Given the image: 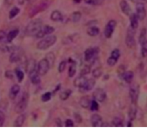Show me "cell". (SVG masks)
Listing matches in <instances>:
<instances>
[{
    "instance_id": "obj_30",
    "label": "cell",
    "mask_w": 147,
    "mask_h": 134,
    "mask_svg": "<svg viewBox=\"0 0 147 134\" xmlns=\"http://www.w3.org/2000/svg\"><path fill=\"white\" fill-rule=\"evenodd\" d=\"M25 69H26V72L28 73L30 72L32 70L36 69V63H35V61L33 60V59H30L29 61H27Z\"/></svg>"
},
{
    "instance_id": "obj_16",
    "label": "cell",
    "mask_w": 147,
    "mask_h": 134,
    "mask_svg": "<svg viewBox=\"0 0 147 134\" xmlns=\"http://www.w3.org/2000/svg\"><path fill=\"white\" fill-rule=\"evenodd\" d=\"M120 7H121L123 13L124 15H127V16L129 17L133 13L132 9H131V7H130L129 4L125 0H121V2H120Z\"/></svg>"
},
{
    "instance_id": "obj_39",
    "label": "cell",
    "mask_w": 147,
    "mask_h": 134,
    "mask_svg": "<svg viewBox=\"0 0 147 134\" xmlns=\"http://www.w3.org/2000/svg\"><path fill=\"white\" fill-rule=\"evenodd\" d=\"M84 2L87 5L99 6V5H102L103 0H84Z\"/></svg>"
},
{
    "instance_id": "obj_15",
    "label": "cell",
    "mask_w": 147,
    "mask_h": 134,
    "mask_svg": "<svg viewBox=\"0 0 147 134\" xmlns=\"http://www.w3.org/2000/svg\"><path fill=\"white\" fill-rule=\"evenodd\" d=\"M49 3L47 2H43V3H41L40 5H39L38 6L35 7L34 9H32L30 12V18H32L35 15H36L37 14L40 13V12H43L45 9H47V7H49Z\"/></svg>"
},
{
    "instance_id": "obj_55",
    "label": "cell",
    "mask_w": 147,
    "mask_h": 134,
    "mask_svg": "<svg viewBox=\"0 0 147 134\" xmlns=\"http://www.w3.org/2000/svg\"><path fill=\"white\" fill-rule=\"evenodd\" d=\"M18 2H19V4H20V5H22V4L25 2V1H26V0H18Z\"/></svg>"
},
{
    "instance_id": "obj_20",
    "label": "cell",
    "mask_w": 147,
    "mask_h": 134,
    "mask_svg": "<svg viewBox=\"0 0 147 134\" xmlns=\"http://www.w3.org/2000/svg\"><path fill=\"white\" fill-rule=\"evenodd\" d=\"M68 61H69V63H71L69 68V71H68V75L70 78H72L77 72V63L74 61H72L71 59H69Z\"/></svg>"
},
{
    "instance_id": "obj_8",
    "label": "cell",
    "mask_w": 147,
    "mask_h": 134,
    "mask_svg": "<svg viewBox=\"0 0 147 134\" xmlns=\"http://www.w3.org/2000/svg\"><path fill=\"white\" fill-rule=\"evenodd\" d=\"M100 52V49L97 47H92L89 48L84 52V59L86 61L89 62L91 60H92L95 56L98 55Z\"/></svg>"
},
{
    "instance_id": "obj_34",
    "label": "cell",
    "mask_w": 147,
    "mask_h": 134,
    "mask_svg": "<svg viewBox=\"0 0 147 134\" xmlns=\"http://www.w3.org/2000/svg\"><path fill=\"white\" fill-rule=\"evenodd\" d=\"M102 75V69L100 66L96 67L95 69L92 70V76L94 78L99 79Z\"/></svg>"
},
{
    "instance_id": "obj_54",
    "label": "cell",
    "mask_w": 147,
    "mask_h": 134,
    "mask_svg": "<svg viewBox=\"0 0 147 134\" xmlns=\"http://www.w3.org/2000/svg\"><path fill=\"white\" fill-rule=\"evenodd\" d=\"M14 0H5V2L7 5H12Z\"/></svg>"
},
{
    "instance_id": "obj_52",
    "label": "cell",
    "mask_w": 147,
    "mask_h": 134,
    "mask_svg": "<svg viewBox=\"0 0 147 134\" xmlns=\"http://www.w3.org/2000/svg\"><path fill=\"white\" fill-rule=\"evenodd\" d=\"M56 125H57L58 126H62V121H61L59 118H56Z\"/></svg>"
},
{
    "instance_id": "obj_31",
    "label": "cell",
    "mask_w": 147,
    "mask_h": 134,
    "mask_svg": "<svg viewBox=\"0 0 147 134\" xmlns=\"http://www.w3.org/2000/svg\"><path fill=\"white\" fill-rule=\"evenodd\" d=\"M25 121V115L24 114L21 113L18 118L15 119V122H14V126L15 127H21L23 125Z\"/></svg>"
},
{
    "instance_id": "obj_32",
    "label": "cell",
    "mask_w": 147,
    "mask_h": 134,
    "mask_svg": "<svg viewBox=\"0 0 147 134\" xmlns=\"http://www.w3.org/2000/svg\"><path fill=\"white\" fill-rule=\"evenodd\" d=\"M82 18V13L80 12H74L70 15V18H69V20L71 21L72 22H78L79 21L81 20Z\"/></svg>"
},
{
    "instance_id": "obj_1",
    "label": "cell",
    "mask_w": 147,
    "mask_h": 134,
    "mask_svg": "<svg viewBox=\"0 0 147 134\" xmlns=\"http://www.w3.org/2000/svg\"><path fill=\"white\" fill-rule=\"evenodd\" d=\"M43 27V21L40 19H35L30 21L25 28V34L29 37H36L37 34Z\"/></svg>"
},
{
    "instance_id": "obj_44",
    "label": "cell",
    "mask_w": 147,
    "mask_h": 134,
    "mask_svg": "<svg viewBox=\"0 0 147 134\" xmlns=\"http://www.w3.org/2000/svg\"><path fill=\"white\" fill-rule=\"evenodd\" d=\"M110 56L118 61V59H120V56H121V51H120L119 49H114V50L111 52Z\"/></svg>"
},
{
    "instance_id": "obj_13",
    "label": "cell",
    "mask_w": 147,
    "mask_h": 134,
    "mask_svg": "<svg viewBox=\"0 0 147 134\" xmlns=\"http://www.w3.org/2000/svg\"><path fill=\"white\" fill-rule=\"evenodd\" d=\"M139 95V87L138 85H134L131 87L129 91V96L131 102L133 104H136Z\"/></svg>"
},
{
    "instance_id": "obj_35",
    "label": "cell",
    "mask_w": 147,
    "mask_h": 134,
    "mask_svg": "<svg viewBox=\"0 0 147 134\" xmlns=\"http://www.w3.org/2000/svg\"><path fill=\"white\" fill-rule=\"evenodd\" d=\"M146 28H143L141 31V33L139 35V37H138V42H139L140 44L144 43V41L146 40Z\"/></svg>"
},
{
    "instance_id": "obj_56",
    "label": "cell",
    "mask_w": 147,
    "mask_h": 134,
    "mask_svg": "<svg viewBox=\"0 0 147 134\" xmlns=\"http://www.w3.org/2000/svg\"><path fill=\"white\" fill-rule=\"evenodd\" d=\"M128 127H131V126H133L132 121H128Z\"/></svg>"
},
{
    "instance_id": "obj_38",
    "label": "cell",
    "mask_w": 147,
    "mask_h": 134,
    "mask_svg": "<svg viewBox=\"0 0 147 134\" xmlns=\"http://www.w3.org/2000/svg\"><path fill=\"white\" fill-rule=\"evenodd\" d=\"M112 124L113 126L122 127L123 126V120L121 118L116 117V118H113V120L112 121Z\"/></svg>"
},
{
    "instance_id": "obj_48",
    "label": "cell",
    "mask_w": 147,
    "mask_h": 134,
    "mask_svg": "<svg viewBox=\"0 0 147 134\" xmlns=\"http://www.w3.org/2000/svg\"><path fill=\"white\" fill-rule=\"evenodd\" d=\"M74 120H75V121L77 123H81L82 122V116L80 114L75 113L74 115Z\"/></svg>"
},
{
    "instance_id": "obj_41",
    "label": "cell",
    "mask_w": 147,
    "mask_h": 134,
    "mask_svg": "<svg viewBox=\"0 0 147 134\" xmlns=\"http://www.w3.org/2000/svg\"><path fill=\"white\" fill-rule=\"evenodd\" d=\"M51 96H52V93L50 92H45L44 94H42L41 96L42 102H49V100L51 99Z\"/></svg>"
},
{
    "instance_id": "obj_3",
    "label": "cell",
    "mask_w": 147,
    "mask_h": 134,
    "mask_svg": "<svg viewBox=\"0 0 147 134\" xmlns=\"http://www.w3.org/2000/svg\"><path fill=\"white\" fill-rule=\"evenodd\" d=\"M29 100V94L27 92H24L21 96L20 99L19 100L17 105H15V111L18 114H21L25 110L28 104Z\"/></svg>"
},
{
    "instance_id": "obj_18",
    "label": "cell",
    "mask_w": 147,
    "mask_h": 134,
    "mask_svg": "<svg viewBox=\"0 0 147 134\" xmlns=\"http://www.w3.org/2000/svg\"><path fill=\"white\" fill-rule=\"evenodd\" d=\"M80 38V36H79L78 33H74V34L69 35L67 37L64 38L62 41L63 45H70L73 43H75L77 40Z\"/></svg>"
},
{
    "instance_id": "obj_17",
    "label": "cell",
    "mask_w": 147,
    "mask_h": 134,
    "mask_svg": "<svg viewBox=\"0 0 147 134\" xmlns=\"http://www.w3.org/2000/svg\"><path fill=\"white\" fill-rule=\"evenodd\" d=\"M90 122L94 127L103 126L102 118L98 114H93L90 118Z\"/></svg>"
},
{
    "instance_id": "obj_45",
    "label": "cell",
    "mask_w": 147,
    "mask_h": 134,
    "mask_svg": "<svg viewBox=\"0 0 147 134\" xmlns=\"http://www.w3.org/2000/svg\"><path fill=\"white\" fill-rule=\"evenodd\" d=\"M117 62H118V60L115 59H114V58L112 57L111 56H110L107 60V65H109L110 66H114L115 64H116Z\"/></svg>"
},
{
    "instance_id": "obj_57",
    "label": "cell",
    "mask_w": 147,
    "mask_h": 134,
    "mask_svg": "<svg viewBox=\"0 0 147 134\" xmlns=\"http://www.w3.org/2000/svg\"><path fill=\"white\" fill-rule=\"evenodd\" d=\"M81 1H82V0H74V2H75L76 4L80 3V2H81Z\"/></svg>"
},
{
    "instance_id": "obj_53",
    "label": "cell",
    "mask_w": 147,
    "mask_h": 134,
    "mask_svg": "<svg viewBox=\"0 0 147 134\" xmlns=\"http://www.w3.org/2000/svg\"><path fill=\"white\" fill-rule=\"evenodd\" d=\"M60 87H61L60 84H58V85H57V87H56V89H55V90H53V94H55V93H56V92H57L58 90H59V89H60Z\"/></svg>"
},
{
    "instance_id": "obj_21",
    "label": "cell",
    "mask_w": 147,
    "mask_h": 134,
    "mask_svg": "<svg viewBox=\"0 0 147 134\" xmlns=\"http://www.w3.org/2000/svg\"><path fill=\"white\" fill-rule=\"evenodd\" d=\"M51 20L53 22H62L63 21V16L59 10H54L51 14Z\"/></svg>"
},
{
    "instance_id": "obj_10",
    "label": "cell",
    "mask_w": 147,
    "mask_h": 134,
    "mask_svg": "<svg viewBox=\"0 0 147 134\" xmlns=\"http://www.w3.org/2000/svg\"><path fill=\"white\" fill-rule=\"evenodd\" d=\"M92 97L94 100H95L98 102H103L105 100L107 95L103 89L97 88L93 92Z\"/></svg>"
},
{
    "instance_id": "obj_11",
    "label": "cell",
    "mask_w": 147,
    "mask_h": 134,
    "mask_svg": "<svg viewBox=\"0 0 147 134\" xmlns=\"http://www.w3.org/2000/svg\"><path fill=\"white\" fill-rule=\"evenodd\" d=\"M55 29L53 27L50 26V25H44L41 28L39 32L37 34L36 38H43L45 36L51 35L54 32Z\"/></svg>"
},
{
    "instance_id": "obj_27",
    "label": "cell",
    "mask_w": 147,
    "mask_h": 134,
    "mask_svg": "<svg viewBox=\"0 0 147 134\" xmlns=\"http://www.w3.org/2000/svg\"><path fill=\"white\" fill-rule=\"evenodd\" d=\"M136 104H133L130 108L129 111H128V118H129V121H134L136 118L137 114V108H136Z\"/></svg>"
},
{
    "instance_id": "obj_28",
    "label": "cell",
    "mask_w": 147,
    "mask_h": 134,
    "mask_svg": "<svg viewBox=\"0 0 147 134\" xmlns=\"http://www.w3.org/2000/svg\"><path fill=\"white\" fill-rule=\"evenodd\" d=\"M100 32V28L96 26H90L87 30V35L91 37H95V36H98Z\"/></svg>"
},
{
    "instance_id": "obj_19",
    "label": "cell",
    "mask_w": 147,
    "mask_h": 134,
    "mask_svg": "<svg viewBox=\"0 0 147 134\" xmlns=\"http://www.w3.org/2000/svg\"><path fill=\"white\" fill-rule=\"evenodd\" d=\"M20 91V87L18 84H15L11 87L9 92V97L11 100H15Z\"/></svg>"
},
{
    "instance_id": "obj_29",
    "label": "cell",
    "mask_w": 147,
    "mask_h": 134,
    "mask_svg": "<svg viewBox=\"0 0 147 134\" xmlns=\"http://www.w3.org/2000/svg\"><path fill=\"white\" fill-rule=\"evenodd\" d=\"M87 78L85 77V76L80 75V77H77V78L74 79V84L76 87H81L82 86L84 85V84L85 83V81H87Z\"/></svg>"
},
{
    "instance_id": "obj_46",
    "label": "cell",
    "mask_w": 147,
    "mask_h": 134,
    "mask_svg": "<svg viewBox=\"0 0 147 134\" xmlns=\"http://www.w3.org/2000/svg\"><path fill=\"white\" fill-rule=\"evenodd\" d=\"M66 63H66V61H61V63H59V68H58L59 73L63 72V71H64L65 69H66Z\"/></svg>"
},
{
    "instance_id": "obj_24",
    "label": "cell",
    "mask_w": 147,
    "mask_h": 134,
    "mask_svg": "<svg viewBox=\"0 0 147 134\" xmlns=\"http://www.w3.org/2000/svg\"><path fill=\"white\" fill-rule=\"evenodd\" d=\"M130 18V27L133 28V29L136 30L138 27V20H139L137 18L136 13H132L129 16Z\"/></svg>"
},
{
    "instance_id": "obj_22",
    "label": "cell",
    "mask_w": 147,
    "mask_h": 134,
    "mask_svg": "<svg viewBox=\"0 0 147 134\" xmlns=\"http://www.w3.org/2000/svg\"><path fill=\"white\" fill-rule=\"evenodd\" d=\"M134 74L132 71H125L121 76V78L127 83V84H131L134 79Z\"/></svg>"
},
{
    "instance_id": "obj_43",
    "label": "cell",
    "mask_w": 147,
    "mask_h": 134,
    "mask_svg": "<svg viewBox=\"0 0 147 134\" xmlns=\"http://www.w3.org/2000/svg\"><path fill=\"white\" fill-rule=\"evenodd\" d=\"M90 72H91V66H88V65H85V66H84V68L82 69L81 74H80V75L85 76L87 75V74H90Z\"/></svg>"
},
{
    "instance_id": "obj_14",
    "label": "cell",
    "mask_w": 147,
    "mask_h": 134,
    "mask_svg": "<svg viewBox=\"0 0 147 134\" xmlns=\"http://www.w3.org/2000/svg\"><path fill=\"white\" fill-rule=\"evenodd\" d=\"M29 74V78L30 80L31 83L32 84H35V85H38L40 83V74L38 73L37 69H34L32 71H31L30 72L28 73Z\"/></svg>"
},
{
    "instance_id": "obj_33",
    "label": "cell",
    "mask_w": 147,
    "mask_h": 134,
    "mask_svg": "<svg viewBox=\"0 0 147 134\" xmlns=\"http://www.w3.org/2000/svg\"><path fill=\"white\" fill-rule=\"evenodd\" d=\"M71 90H69H69H63V91L61 92L60 94H59V97H60L61 100L65 101V100H68V99L69 98V97L71 96Z\"/></svg>"
},
{
    "instance_id": "obj_5",
    "label": "cell",
    "mask_w": 147,
    "mask_h": 134,
    "mask_svg": "<svg viewBox=\"0 0 147 134\" xmlns=\"http://www.w3.org/2000/svg\"><path fill=\"white\" fill-rule=\"evenodd\" d=\"M117 22L115 20H110L107 25L105 27L104 30V36L106 38H110L112 37L113 33L115 31V28H116Z\"/></svg>"
},
{
    "instance_id": "obj_25",
    "label": "cell",
    "mask_w": 147,
    "mask_h": 134,
    "mask_svg": "<svg viewBox=\"0 0 147 134\" xmlns=\"http://www.w3.org/2000/svg\"><path fill=\"white\" fill-rule=\"evenodd\" d=\"M18 34H19V29H14L9 31L7 34V40L8 43H12L14 39L18 36Z\"/></svg>"
},
{
    "instance_id": "obj_51",
    "label": "cell",
    "mask_w": 147,
    "mask_h": 134,
    "mask_svg": "<svg viewBox=\"0 0 147 134\" xmlns=\"http://www.w3.org/2000/svg\"><path fill=\"white\" fill-rule=\"evenodd\" d=\"M131 2H134V3H139V2H141V3H147V0H130Z\"/></svg>"
},
{
    "instance_id": "obj_47",
    "label": "cell",
    "mask_w": 147,
    "mask_h": 134,
    "mask_svg": "<svg viewBox=\"0 0 147 134\" xmlns=\"http://www.w3.org/2000/svg\"><path fill=\"white\" fill-rule=\"evenodd\" d=\"M5 122V115L2 111L0 110V127L3 126Z\"/></svg>"
},
{
    "instance_id": "obj_2",
    "label": "cell",
    "mask_w": 147,
    "mask_h": 134,
    "mask_svg": "<svg viewBox=\"0 0 147 134\" xmlns=\"http://www.w3.org/2000/svg\"><path fill=\"white\" fill-rule=\"evenodd\" d=\"M57 40V37L54 35H50L46 37L43 38L38 43H37V48L40 51L47 50L50 47L53 46Z\"/></svg>"
},
{
    "instance_id": "obj_6",
    "label": "cell",
    "mask_w": 147,
    "mask_h": 134,
    "mask_svg": "<svg viewBox=\"0 0 147 134\" xmlns=\"http://www.w3.org/2000/svg\"><path fill=\"white\" fill-rule=\"evenodd\" d=\"M50 69L51 68L50 66H49V63H48V61H46V59H45V58L41 59V60L39 61L38 64V66H37L36 67L37 71H38V73L40 74V77H41V76L46 75Z\"/></svg>"
},
{
    "instance_id": "obj_7",
    "label": "cell",
    "mask_w": 147,
    "mask_h": 134,
    "mask_svg": "<svg viewBox=\"0 0 147 134\" xmlns=\"http://www.w3.org/2000/svg\"><path fill=\"white\" fill-rule=\"evenodd\" d=\"M23 56L22 53V50H21L19 48H12L11 50L10 57H9V61L12 63H16L19 62L20 61L22 60V58Z\"/></svg>"
},
{
    "instance_id": "obj_49",
    "label": "cell",
    "mask_w": 147,
    "mask_h": 134,
    "mask_svg": "<svg viewBox=\"0 0 147 134\" xmlns=\"http://www.w3.org/2000/svg\"><path fill=\"white\" fill-rule=\"evenodd\" d=\"M5 77H6V78L9 79H12L14 78L13 72L10 71V70H8V71L5 72Z\"/></svg>"
},
{
    "instance_id": "obj_9",
    "label": "cell",
    "mask_w": 147,
    "mask_h": 134,
    "mask_svg": "<svg viewBox=\"0 0 147 134\" xmlns=\"http://www.w3.org/2000/svg\"><path fill=\"white\" fill-rule=\"evenodd\" d=\"M136 15L139 20H144L146 16V10L144 3H136Z\"/></svg>"
},
{
    "instance_id": "obj_37",
    "label": "cell",
    "mask_w": 147,
    "mask_h": 134,
    "mask_svg": "<svg viewBox=\"0 0 147 134\" xmlns=\"http://www.w3.org/2000/svg\"><path fill=\"white\" fill-rule=\"evenodd\" d=\"M141 54L142 57L145 58L147 56V40L141 44Z\"/></svg>"
},
{
    "instance_id": "obj_40",
    "label": "cell",
    "mask_w": 147,
    "mask_h": 134,
    "mask_svg": "<svg viewBox=\"0 0 147 134\" xmlns=\"http://www.w3.org/2000/svg\"><path fill=\"white\" fill-rule=\"evenodd\" d=\"M20 12V9L17 7H15L12 8V9L10 10L9 13V19H13L14 18L17 16V15L19 14Z\"/></svg>"
},
{
    "instance_id": "obj_42",
    "label": "cell",
    "mask_w": 147,
    "mask_h": 134,
    "mask_svg": "<svg viewBox=\"0 0 147 134\" xmlns=\"http://www.w3.org/2000/svg\"><path fill=\"white\" fill-rule=\"evenodd\" d=\"M99 103L97 101H96L95 100H91V103H90V108L92 111H97L99 110Z\"/></svg>"
},
{
    "instance_id": "obj_26",
    "label": "cell",
    "mask_w": 147,
    "mask_h": 134,
    "mask_svg": "<svg viewBox=\"0 0 147 134\" xmlns=\"http://www.w3.org/2000/svg\"><path fill=\"white\" fill-rule=\"evenodd\" d=\"M45 59H46V61L49 63L50 68H53V66H54L55 61H56V56H55L54 53L53 52H49L48 53H46Z\"/></svg>"
},
{
    "instance_id": "obj_50",
    "label": "cell",
    "mask_w": 147,
    "mask_h": 134,
    "mask_svg": "<svg viewBox=\"0 0 147 134\" xmlns=\"http://www.w3.org/2000/svg\"><path fill=\"white\" fill-rule=\"evenodd\" d=\"M74 125V123L71 119H67L65 121V125L66 127H73Z\"/></svg>"
},
{
    "instance_id": "obj_12",
    "label": "cell",
    "mask_w": 147,
    "mask_h": 134,
    "mask_svg": "<svg viewBox=\"0 0 147 134\" xmlns=\"http://www.w3.org/2000/svg\"><path fill=\"white\" fill-rule=\"evenodd\" d=\"M94 85H95V80L94 79H87L84 85L82 86L81 87H79V90L82 93L87 92L92 90L94 88Z\"/></svg>"
},
{
    "instance_id": "obj_23",
    "label": "cell",
    "mask_w": 147,
    "mask_h": 134,
    "mask_svg": "<svg viewBox=\"0 0 147 134\" xmlns=\"http://www.w3.org/2000/svg\"><path fill=\"white\" fill-rule=\"evenodd\" d=\"M90 103H91V100L88 96H84L80 98V105L82 108H84V109H88L90 108Z\"/></svg>"
},
{
    "instance_id": "obj_36",
    "label": "cell",
    "mask_w": 147,
    "mask_h": 134,
    "mask_svg": "<svg viewBox=\"0 0 147 134\" xmlns=\"http://www.w3.org/2000/svg\"><path fill=\"white\" fill-rule=\"evenodd\" d=\"M15 75H16L18 81H19L20 83L22 82L24 79V77H25V74H24L23 71H22L21 69H20L19 68H18L15 69Z\"/></svg>"
},
{
    "instance_id": "obj_4",
    "label": "cell",
    "mask_w": 147,
    "mask_h": 134,
    "mask_svg": "<svg viewBox=\"0 0 147 134\" xmlns=\"http://www.w3.org/2000/svg\"><path fill=\"white\" fill-rule=\"evenodd\" d=\"M135 34L136 30L133 29L131 27L127 30L126 37H125V44L129 48H133L136 46V40H135Z\"/></svg>"
}]
</instances>
